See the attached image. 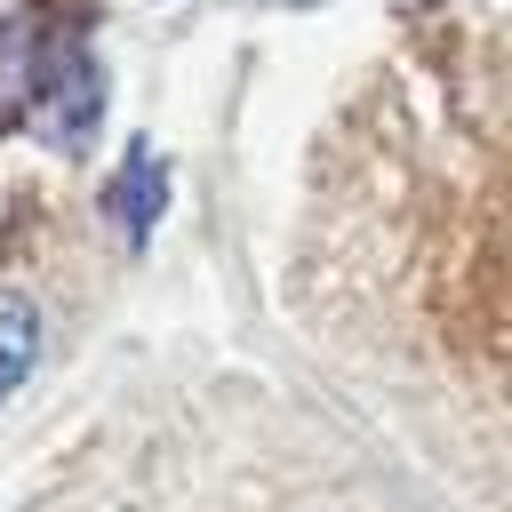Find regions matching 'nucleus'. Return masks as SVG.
Listing matches in <instances>:
<instances>
[{
    "label": "nucleus",
    "instance_id": "1",
    "mask_svg": "<svg viewBox=\"0 0 512 512\" xmlns=\"http://www.w3.org/2000/svg\"><path fill=\"white\" fill-rule=\"evenodd\" d=\"M160 208H168V160H160V152H136V160L104 184V216H112L128 240H144V232L160 224Z\"/></svg>",
    "mask_w": 512,
    "mask_h": 512
},
{
    "label": "nucleus",
    "instance_id": "2",
    "mask_svg": "<svg viewBox=\"0 0 512 512\" xmlns=\"http://www.w3.org/2000/svg\"><path fill=\"white\" fill-rule=\"evenodd\" d=\"M40 368V304L24 288L0 296V408L24 392V376Z\"/></svg>",
    "mask_w": 512,
    "mask_h": 512
}]
</instances>
